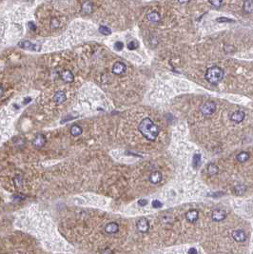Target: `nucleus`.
Instances as JSON below:
<instances>
[{
	"label": "nucleus",
	"mask_w": 253,
	"mask_h": 254,
	"mask_svg": "<svg viewBox=\"0 0 253 254\" xmlns=\"http://www.w3.org/2000/svg\"><path fill=\"white\" fill-rule=\"evenodd\" d=\"M138 130L142 133V135L146 138V139L149 141H154L158 134H159V128L157 125H155L150 118H144L140 125L138 127Z\"/></svg>",
	"instance_id": "1"
},
{
	"label": "nucleus",
	"mask_w": 253,
	"mask_h": 254,
	"mask_svg": "<svg viewBox=\"0 0 253 254\" xmlns=\"http://www.w3.org/2000/svg\"><path fill=\"white\" fill-rule=\"evenodd\" d=\"M205 76V79L208 82H210L212 85H217L224 78V71L220 67L213 66V67H210V69H208V71H206Z\"/></svg>",
	"instance_id": "2"
},
{
	"label": "nucleus",
	"mask_w": 253,
	"mask_h": 254,
	"mask_svg": "<svg viewBox=\"0 0 253 254\" xmlns=\"http://www.w3.org/2000/svg\"><path fill=\"white\" fill-rule=\"evenodd\" d=\"M215 111H216V104L213 101L205 102L201 107V112L205 116H211Z\"/></svg>",
	"instance_id": "3"
},
{
	"label": "nucleus",
	"mask_w": 253,
	"mask_h": 254,
	"mask_svg": "<svg viewBox=\"0 0 253 254\" xmlns=\"http://www.w3.org/2000/svg\"><path fill=\"white\" fill-rule=\"evenodd\" d=\"M18 47L23 49V50H26V51H31V52H39L41 50L40 46L36 45V44H33V42L31 41H28V40H22L18 43Z\"/></svg>",
	"instance_id": "4"
},
{
	"label": "nucleus",
	"mask_w": 253,
	"mask_h": 254,
	"mask_svg": "<svg viewBox=\"0 0 253 254\" xmlns=\"http://www.w3.org/2000/svg\"><path fill=\"white\" fill-rule=\"evenodd\" d=\"M136 227H137V229H138V231H140V232H142V233L148 232V230H149V224L148 219H146L145 217L140 218L139 220L137 221Z\"/></svg>",
	"instance_id": "5"
},
{
	"label": "nucleus",
	"mask_w": 253,
	"mask_h": 254,
	"mask_svg": "<svg viewBox=\"0 0 253 254\" xmlns=\"http://www.w3.org/2000/svg\"><path fill=\"white\" fill-rule=\"evenodd\" d=\"M47 142V139H46V136L42 133H38L33 141V145L36 148V149H40L43 148Z\"/></svg>",
	"instance_id": "6"
},
{
	"label": "nucleus",
	"mask_w": 253,
	"mask_h": 254,
	"mask_svg": "<svg viewBox=\"0 0 253 254\" xmlns=\"http://www.w3.org/2000/svg\"><path fill=\"white\" fill-rule=\"evenodd\" d=\"M127 70V67L124 63L122 62H116L114 63L113 67H112V73L116 75H121L123 74Z\"/></svg>",
	"instance_id": "7"
},
{
	"label": "nucleus",
	"mask_w": 253,
	"mask_h": 254,
	"mask_svg": "<svg viewBox=\"0 0 253 254\" xmlns=\"http://www.w3.org/2000/svg\"><path fill=\"white\" fill-rule=\"evenodd\" d=\"M226 216V213L224 210H215L212 211L211 218L214 222H221L223 221Z\"/></svg>",
	"instance_id": "8"
},
{
	"label": "nucleus",
	"mask_w": 253,
	"mask_h": 254,
	"mask_svg": "<svg viewBox=\"0 0 253 254\" xmlns=\"http://www.w3.org/2000/svg\"><path fill=\"white\" fill-rule=\"evenodd\" d=\"M60 77H61V79H62L64 82H66V83H72V82H73V80H74V76H73V73H72L71 71H68V70L63 71V72L61 73V74H60Z\"/></svg>",
	"instance_id": "9"
},
{
	"label": "nucleus",
	"mask_w": 253,
	"mask_h": 254,
	"mask_svg": "<svg viewBox=\"0 0 253 254\" xmlns=\"http://www.w3.org/2000/svg\"><path fill=\"white\" fill-rule=\"evenodd\" d=\"M232 237L236 242H245L246 240V234L244 230H234L232 232Z\"/></svg>",
	"instance_id": "10"
},
{
	"label": "nucleus",
	"mask_w": 253,
	"mask_h": 254,
	"mask_svg": "<svg viewBox=\"0 0 253 254\" xmlns=\"http://www.w3.org/2000/svg\"><path fill=\"white\" fill-rule=\"evenodd\" d=\"M245 114L244 111H242V110H237V111H235V112H233V113L231 114L230 119H231L233 122H235V123H241V122L245 119Z\"/></svg>",
	"instance_id": "11"
},
{
	"label": "nucleus",
	"mask_w": 253,
	"mask_h": 254,
	"mask_svg": "<svg viewBox=\"0 0 253 254\" xmlns=\"http://www.w3.org/2000/svg\"><path fill=\"white\" fill-rule=\"evenodd\" d=\"M67 99V96H66V94L62 90H58L56 91L54 95H53V101L56 103V104H62L63 102H65Z\"/></svg>",
	"instance_id": "12"
},
{
	"label": "nucleus",
	"mask_w": 253,
	"mask_h": 254,
	"mask_svg": "<svg viewBox=\"0 0 253 254\" xmlns=\"http://www.w3.org/2000/svg\"><path fill=\"white\" fill-rule=\"evenodd\" d=\"M118 230H119V226H118V224L114 223V222L108 224L105 227V231L109 234H114V233H116Z\"/></svg>",
	"instance_id": "13"
},
{
	"label": "nucleus",
	"mask_w": 253,
	"mask_h": 254,
	"mask_svg": "<svg viewBox=\"0 0 253 254\" xmlns=\"http://www.w3.org/2000/svg\"><path fill=\"white\" fill-rule=\"evenodd\" d=\"M186 218L189 222L190 223H194L198 220L199 218V212L198 211L196 210H191V211H189L187 213H186Z\"/></svg>",
	"instance_id": "14"
},
{
	"label": "nucleus",
	"mask_w": 253,
	"mask_h": 254,
	"mask_svg": "<svg viewBox=\"0 0 253 254\" xmlns=\"http://www.w3.org/2000/svg\"><path fill=\"white\" fill-rule=\"evenodd\" d=\"M149 181L150 183L152 184H158L161 180H162V173H161L160 171H153L151 172V174L149 175Z\"/></svg>",
	"instance_id": "15"
},
{
	"label": "nucleus",
	"mask_w": 253,
	"mask_h": 254,
	"mask_svg": "<svg viewBox=\"0 0 253 254\" xmlns=\"http://www.w3.org/2000/svg\"><path fill=\"white\" fill-rule=\"evenodd\" d=\"M253 10V5H252V0H245V2L243 4V11L246 14L252 13Z\"/></svg>",
	"instance_id": "16"
},
{
	"label": "nucleus",
	"mask_w": 253,
	"mask_h": 254,
	"mask_svg": "<svg viewBox=\"0 0 253 254\" xmlns=\"http://www.w3.org/2000/svg\"><path fill=\"white\" fill-rule=\"evenodd\" d=\"M82 12L85 14H90L91 13L94 12V5L90 1H87L83 4L82 6Z\"/></svg>",
	"instance_id": "17"
},
{
	"label": "nucleus",
	"mask_w": 253,
	"mask_h": 254,
	"mask_svg": "<svg viewBox=\"0 0 253 254\" xmlns=\"http://www.w3.org/2000/svg\"><path fill=\"white\" fill-rule=\"evenodd\" d=\"M148 20L150 21V22H153V23H157L161 20V16L158 13L156 12H151L148 14Z\"/></svg>",
	"instance_id": "18"
},
{
	"label": "nucleus",
	"mask_w": 253,
	"mask_h": 254,
	"mask_svg": "<svg viewBox=\"0 0 253 254\" xmlns=\"http://www.w3.org/2000/svg\"><path fill=\"white\" fill-rule=\"evenodd\" d=\"M234 193L237 195H243L246 191V186L245 185H237L234 187Z\"/></svg>",
	"instance_id": "19"
},
{
	"label": "nucleus",
	"mask_w": 253,
	"mask_h": 254,
	"mask_svg": "<svg viewBox=\"0 0 253 254\" xmlns=\"http://www.w3.org/2000/svg\"><path fill=\"white\" fill-rule=\"evenodd\" d=\"M218 170H219V168L215 164H213V163H210L208 166V173L210 176H213V175L217 174L218 173Z\"/></svg>",
	"instance_id": "20"
},
{
	"label": "nucleus",
	"mask_w": 253,
	"mask_h": 254,
	"mask_svg": "<svg viewBox=\"0 0 253 254\" xmlns=\"http://www.w3.org/2000/svg\"><path fill=\"white\" fill-rule=\"evenodd\" d=\"M83 132V130L80 126L78 125H73L72 128H71V134L73 136H79L81 133Z\"/></svg>",
	"instance_id": "21"
},
{
	"label": "nucleus",
	"mask_w": 253,
	"mask_h": 254,
	"mask_svg": "<svg viewBox=\"0 0 253 254\" xmlns=\"http://www.w3.org/2000/svg\"><path fill=\"white\" fill-rule=\"evenodd\" d=\"M236 158H237V160L239 161L240 163H245L249 159V154L247 152H245V151H242L237 155Z\"/></svg>",
	"instance_id": "22"
},
{
	"label": "nucleus",
	"mask_w": 253,
	"mask_h": 254,
	"mask_svg": "<svg viewBox=\"0 0 253 254\" xmlns=\"http://www.w3.org/2000/svg\"><path fill=\"white\" fill-rule=\"evenodd\" d=\"M192 164H193V167L195 169L199 168L200 165H201V155L196 153L193 155V159H192Z\"/></svg>",
	"instance_id": "23"
},
{
	"label": "nucleus",
	"mask_w": 253,
	"mask_h": 254,
	"mask_svg": "<svg viewBox=\"0 0 253 254\" xmlns=\"http://www.w3.org/2000/svg\"><path fill=\"white\" fill-rule=\"evenodd\" d=\"M138 46H139V44H138V42L136 41V40H134V39H132L131 41H129V43H128V49L129 50H136L137 48H138Z\"/></svg>",
	"instance_id": "24"
},
{
	"label": "nucleus",
	"mask_w": 253,
	"mask_h": 254,
	"mask_svg": "<svg viewBox=\"0 0 253 254\" xmlns=\"http://www.w3.org/2000/svg\"><path fill=\"white\" fill-rule=\"evenodd\" d=\"M99 33L104 34V35H109L111 33V31H110V29H109L106 26H100L99 27Z\"/></svg>",
	"instance_id": "25"
},
{
	"label": "nucleus",
	"mask_w": 253,
	"mask_h": 254,
	"mask_svg": "<svg viewBox=\"0 0 253 254\" xmlns=\"http://www.w3.org/2000/svg\"><path fill=\"white\" fill-rule=\"evenodd\" d=\"M60 26V22L57 18H53L51 20V28L52 29H57Z\"/></svg>",
	"instance_id": "26"
},
{
	"label": "nucleus",
	"mask_w": 253,
	"mask_h": 254,
	"mask_svg": "<svg viewBox=\"0 0 253 254\" xmlns=\"http://www.w3.org/2000/svg\"><path fill=\"white\" fill-rule=\"evenodd\" d=\"M209 2L215 8H220L223 4V0H209Z\"/></svg>",
	"instance_id": "27"
},
{
	"label": "nucleus",
	"mask_w": 253,
	"mask_h": 254,
	"mask_svg": "<svg viewBox=\"0 0 253 254\" xmlns=\"http://www.w3.org/2000/svg\"><path fill=\"white\" fill-rule=\"evenodd\" d=\"M123 48H124V44L120 41L114 44V49H115L116 51H121V50H123Z\"/></svg>",
	"instance_id": "28"
},
{
	"label": "nucleus",
	"mask_w": 253,
	"mask_h": 254,
	"mask_svg": "<svg viewBox=\"0 0 253 254\" xmlns=\"http://www.w3.org/2000/svg\"><path fill=\"white\" fill-rule=\"evenodd\" d=\"M163 206V204L161 203L159 200H154L153 202H152V206L153 207H155V209H160L161 206Z\"/></svg>",
	"instance_id": "29"
},
{
	"label": "nucleus",
	"mask_w": 253,
	"mask_h": 254,
	"mask_svg": "<svg viewBox=\"0 0 253 254\" xmlns=\"http://www.w3.org/2000/svg\"><path fill=\"white\" fill-rule=\"evenodd\" d=\"M216 20H217V22H220V23H222V22H235L234 20H231V19L226 18V17H219Z\"/></svg>",
	"instance_id": "30"
},
{
	"label": "nucleus",
	"mask_w": 253,
	"mask_h": 254,
	"mask_svg": "<svg viewBox=\"0 0 253 254\" xmlns=\"http://www.w3.org/2000/svg\"><path fill=\"white\" fill-rule=\"evenodd\" d=\"M138 205H139L140 206H145L148 205V200H146V199H141V200L138 201Z\"/></svg>",
	"instance_id": "31"
},
{
	"label": "nucleus",
	"mask_w": 253,
	"mask_h": 254,
	"mask_svg": "<svg viewBox=\"0 0 253 254\" xmlns=\"http://www.w3.org/2000/svg\"><path fill=\"white\" fill-rule=\"evenodd\" d=\"M101 254H113V252L109 248H105L101 251Z\"/></svg>",
	"instance_id": "32"
},
{
	"label": "nucleus",
	"mask_w": 253,
	"mask_h": 254,
	"mask_svg": "<svg viewBox=\"0 0 253 254\" xmlns=\"http://www.w3.org/2000/svg\"><path fill=\"white\" fill-rule=\"evenodd\" d=\"M189 254H197V249L195 247H191L189 249Z\"/></svg>",
	"instance_id": "33"
},
{
	"label": "nucleus",
	"mask_w": 253,
	"mask_h": 254,
	"mask_svg": "<svg viewBox=\"0 0 253 254\" xmlns=\"http://www.w3.org/2000/svg\"><path fill=\"white\" fill-rule=\"evenodd\" d=\"M29 27H30V29L33 30V31H34V30L36 29V26L33 24V22H29Z\"/></svg>",
	"instance_id": "34"
},
{
	"label": "nucleus",
	"mask_w": 253,
	"mask_h": 254,
	"mask_svg": "<svg viewBox=\"0 0 253 254\" xmlns=\"http://www.w3.org/2000/svg\"><path fill=\"white\" fill-rule=\"evenodd\" d=\"M3 94H4V89H3V87H2V86H0V98L2 97Z\"/></svg>",
	"instance_id": "35"
},
{
	"label": "nucleus",
	"mask_w": 253,
	"mask_h": 254,
	"mask_svg": "<svg viewBox=\"0 0 253 254\" xmlns=\"http://www.w3.org/2000/svg\"><path fill=\"white\" fill-rule=\"evenodd\" d=\"M178 1L180 2V3H182V4H184V3H188L190 0H178Z\"/></svg>",
	"instance_id": "36"
}]
</instances>
